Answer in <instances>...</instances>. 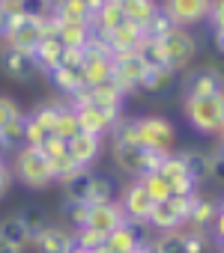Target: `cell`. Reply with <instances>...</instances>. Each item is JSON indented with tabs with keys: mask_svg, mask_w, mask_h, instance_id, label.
I'll use <instances>...</instances> for the list:
<instances>
[{
	"mask_svg": "<svg viewBox=\"0 0 224 253\" xmlns=\"http://www.w3.org/2000/svg\"><path fill=\"white\" fill-rule=\"evenodd\" d=\"M111 143H138L156 155H170L179 146V134L173 122L162 113H141V116H120L108 131Z\"/></svg>",
	"mask_w": 224,
	"mask_h": 253,
	"instance_id": "obj_1",
	"label": "cell"
},
{
	"mask_svg": "<svg viewBox=\"0 0 224 253\" xmlns=\"http://www.w3.org/2000/svg\"><path fill=\"white\" fill-rule=\"evenodd\" d=\"M9 170H12V179L30 191H45L51 185H57L54 179V170L45 158V152L39 146H18L12 149V161H9Z\"/></svg>",
	"mask_w": 224,
	"mask_h": 253,
	"instance_id": "obj_2",
	"label": "cell"
},
{
	"mask_svg": "<svg viewBox=\"0 0 224 253\" xmlns=\"http://www.w3.org/2000/svg\"><path fill=\"white\" fill-rule=\"evenodd\" d=\"M182 116L197 134L221 137V128H224V92L182 98Z\"/></svg>",
	"mask_w": 224,
	"mask_h": 253,
	"instance_id": "obj_3",
	"label": "cell"
},
{
	"mask_svg": "<svg viewBox=\"0 0 224 253\" xmlns=\"http://www.w3.org/2000/svg\"><path fill=\"white\" fill-rule=\"evenodd\" d=\"M159 42H162L165 63H168V69H170L173 75H179V72H185L188 66L197 63L200 42H197L194 30H188V27H176V30H170L168 36H162Z\"/></svg>",
	"mask_w": 224,
	"mask_h": 253,
	"instance_id": "obj_4",
	"label": "cell"
},
{
	"mask_svg": "<svg viewBox=\"0 0 224 253\" xmlns=\"http://www.w3.org/2000/svg\"><path fill=\"white\" fill-rule=\"evenodd\" d=\"M51 30H54V15H48V18H27V15H12V21H9V30H6V48H15V51H36V45L45 39V36H51Z\"/></svg>",
	"mask_w": 224,
	"mask_h": 253,
	"instance_id": "obj_5",
	"label": "cell"
},
{
	"mask_svg": "<svg viewBox=\"0 0 224 253\" xmlns=\"http://www.w3.org/2000/svg\"><path fill=\"white\" fill-rule=\"evenodd\" d=\"M182 98L191 95H218L224 92V75L215 63H194L182 72V78L176 81Z\"/></svg>",
	"mask_w": 224,
	"mask_h": 253,
	"instance_id": "obj_6",
	"label": "cell"
},
{
	"mask_svg": "<svg viewBox=\"0 0 224 253\" xmlns=\"http://www.w3.org/2000/svg\"><path fill=\"white\" fill-rule=\"evenodd\" d=\"M111 158H114V164L129 179H135V176L156 173L159 170V161L165 155H156V152H150V149H144L138 143H111Z\"/></svg>",
	"mask_w": 224,
	"mask_h": 253,
	"instance_id": "obj_7",
	"label": "cell"
},
{
	"mask_svg": "<svg viewBox=\"0 0 224 253\" xmlns=\"http://www.w3.org/2000/svg\"><path fill=\"white\" fill-rule=\"evenodd\" d=\"M48 84L54 92H60L66 101L84 86V72H81V48H63V60L57 69H51L48 75Z\"/></svg>",
	"mask_w": 224,
	"mask_h": 253,
	"instance_id": "obj_8",
	"label": "cell"
},
{
	"mask_svg": "<svg viewBox=\"0 0 224 253\" xmlns=\"http://www.w3.org/2000/svg\"><path fill=\"white\" fill-rule=\"evenodd\" d=\"M111 66H114V54L111 48L93 36L84 48H81V72H84V86H93V84H105L111 81Z\"/></svg>",
	"mask_w": 224,
	"mask_h": 253,
	"instance_id": "obj_9",
	"label": "cell"
},
{
	"mask_svg": "<svg viewBox=\"0 0 224 253\" xmlns=\"http://www.w3.org/2000/svg\"><path fill=\"white\" fill-rule=\"evenodd\" d=\"M69 104H93V107L105 110L108 116L120 119V116H123V107H126V95H123L114 84H111V81H105V84L81 86V89L69 98Z\"/></svg>",
	"mask_w": 224,
	"mask_h": 253,
	"instance_id": "obj_10",
	"label": "cell"
},
{
	"mask_svg": "<svg viewBox=\"0 0 224 253\" xmlns=\"http://www.w3.org/2000/svg\"><path fill=\"white\" fill-rule=\"evenodd\" d=\"M185 211H188V197H176L170 194L168 200H159L147 217V226L153 232H170V229H182L185 226Z\"/></svg>",
	"mask_w": 224,
	"mask_h": 253,
	"instance_id": "obj_11",
	"label": "cell"
},
{
	"mask_svg": "<svg viewBox=\"0 0 224 253\" xmlns=\"http://www.w3.org/2000/svg\"><path fill=\"white\" fill-rule=\"evenodd\" d=\"M141 78H144V63L138 60L135 51H129V54H114V66H111V84H114L126 98L141 92Z\"/></svg>",
	"mask_w": 224,
	"mask_h": 253,
	"instance_id": "obj_12",
	"label": "cell"
},
{
	"mask_svg": "<svg viewBox=\"0 0 224 253\" xmlns=\"http://www.w3.org/2000/svg\"><path fill=\"white\" fill-rule=\"evenodd\" d=\"M150 232H153V229H150L147 223L123 220L117 229H111V232L105 235L102 250H105V253H132L138 244H144V241H150V238H153Z\"/></svg>",
	"mask_w": 224,
	"mask_h": 253,
	"instance_id": "obj_13",
	"label": "cell"
},
{
	"mask_svg": "<svg viewBox=\"0 0 224 253\" xmlns=\"http://www.w3.org/2000/svg\"><path fill=\"white\" fill-rule=\"evenodd\" d=\"M117 206L123 209L126 220H138V223H147L150 211H153V197L144 191L141 179H129L120 191H117Z\"/></svg>",
	"mask_w": 224,
	"mask_h": 253,
	"instance_id": "obj_14",
	"label": "cell"
},
{
	"mask_svg": "<svg viewBox=\"0 0 224 253\" xmlns=\"http://www.w3.org/2000/svg\"><path fill=\"white\" fill-rule=\"evenodd\" d=\"M0 69L15 84H33L36 78H42L30 51H15V48H6V45H0Z\"/></svg>",
	"mask_w": 224,
	"mask_h": 253,
	"instance_id": "obj_15",
	"label": "cell"
},
{
	"mask_svg": "<svg viewBox=\"0 0 224 253\" xmlns=\"http://www.w3.org/2000/svg\"><path fill=\"white\" fill-rule=\"evenodd\" d=\"M224 217V209H221V200L218 197H203V191L191 194L188 197V211H185V226L188 229H206Z\"/></svg>",
	"mask_w": 224,
	"mask_h": 253,
	"instance_id": "obj_16",
	"label": "cell"
},
{
	"mask_svg": "<svg viewBox=\"0 0 224 253\" xmlns=\"http://www.w3.org/2000/svg\"><path fill=\"white\" fill-rule=\"evenodd\" d=\"M159 6L176 21V27H197L206 21L212 0H159Z\"/></svg>",
	"mask_w": 224,
	"mask_h": 253,
	"instance_id": "obj_17",
	"label": "cell"
},
{
	"mask_svg": "<svg viewBox=\"0 0 224 253\" xmlns=\"http://www.w3.org/2000/svg\"><path fill=\"white\" fill-rule=\"evenodd\" d=\"M159 176L168 182L170 194H176V197H191V194L200 191V188L194 185V179L185 173V167H182V161L176 158V152H170V155H165V158L159 161Z\"/></svg>",
	"mask_w": 224,
	"mask_h": 253,
	"instance_id": "obj_18",
	"label": "cell"
},
{
	"mask_svg": "<svg viewBox=\"0 0 224 253\" xmlns=\"http://www.w3.org/2000/svg\"><path fill=\"white\" fill-rule=\"evenodd\" d=\"M123 220H126L123 209L117 206V200H111V203L90 206V209H87V220H84V226H81V229H90V232H96V235H102V238H105L111 229H117Z\"/></svg>",
	"mask_w": 224,
	"mask_h": 253,
	"instance_id": "obj_19",
	"label": "cell"
},
{
	"mask_svg": "<svg viewBox=\"0 0 224 253\" xmlns=\"http://www.w3.org/2000/svg\"><path fill=\"white\" fill-rule=\"evenodd\" d=\"M30 247H33L36 253H72L75 235H72V229H66L63 223H54V220H51L39 235L30 238Z\"/></svg>",
	"mask_w": 224,
	"mask_h": 253,
	"instance_id": "obj_20",
	"label": "cell"
},
{
	"mask_svg": "<svg viewBox=\"0 0 224 253\" xmlns=\"http://www.w3.org/2000/svg\"><path fill=\"white\" fill-rule=\"evenodd\" d=\"M39 149L45 152V158H48V164H51V170H54V179H57V182H63V179H69V176H75V173L81 170V167L72 161V155H69V143H66L63 137L51 134Z\"/></svg>",
	"mask_w": 224,
	"mask_h": 253,
	"instance_id": "obj_21",
	"label": "cell"
},
{
	"mask_svg": "<svg viewBox=\"0 0 224 253\" xmlns=\"http://www.w3.org/2000/svg\"><path fill=\"white\" fill-rule=\"evenodd\" d=\"M144 36H147V33H144V27L126 18L123 24H117L111 33H105V36H102V42L111 48V54H129V51H135V48L141 45V39H144Z\"/></svg>",
	"mask_w": 224,
	"mask_h": 253,
	"instance_id": "obj_22",
	"label": "cell"
},
{
	"mask_svg": "<svg viewBox=\"0 0 224 253\" xmlns=\"http://www.w3.org/2000/svg\"><path fill=\"white\" fill-rule=\"evenodd\" d=\"M75 107V116H78V125H81V134H93V137H108L111 125H114L117 119L108 116L105 110L93 107V104H72Z\"/></svg>",
	"mask_w": 224,
	"mask_h": 253,
	"instance_id": "obj_23",
	"label": "cell"
},
{
	"mask_svg": "<svg viewBox=\"0 0 224 253\" xmlns=\"http://www.w3.org/2000/svg\"><path fill=\"white\" fill-rule=\"evenodd\" d=\"M51 36H57V42L63 48H84L93 39V24L90 21H63V18H54Z\"/></svg>",
	"mask_w": 224,
	"mask_h": 253,
	"instance_id": "obj_24",
	"label": "cell"
},
{
	"mask_svg": "<svg viewBox=\"0 0 224 253\" xmlns=\"http://www.w3.org/2000/svg\"><path fill=\"white\" fill-rule=\"evenodd\" d=\"M66 143H69L72 161H75L81 170H90V167L99 161L102 146H105V140H102V137H93V134H78V137H72V140H66Z\"/></svg>",
	"mask_w": 224,
	"mask_h": 253,
	"instance_id": "obj_25",
	"label": "cell"
},
{
	"mask_svg": "<svg viewBox=\"0 0 224 253\" xmlns=\"http://www.w3.org/2000/svg\"><path fill=\"white\" fill-rule=\"evenodd\" d=\"M176 158L182 161L185 173L194 179L197 188H203L209 179H212V167H209V152L203 149H176Z\"/></svg>",
	"mask_w": 224,
	"mask_h": 253,
	"instance_id": "obj_26",
	"label": "cell"
},
{
	"mask_svg": "<svg viewBox=\"0 0 224 253\" xmlns=\"http://www.w3.org/2000/svg\"><path fill=\"white\" fill-rule=\"evenodd\" d=\"M176 78L170 69H144V78H141V92H150V95H165L176 86Z\"/></svg>",
	"mask_w": 224,
	"mask_h": 253,
	"instance_id": "obj_27",
	"label": "cell"
},
{
	"mask_svg": "<svg viewBox=\"0 0 224 253\" xmlns=\"http://www.w3.org/2000/svg\"><path fill=\"white\" fill-rule=\"evenodd\" d=\"M33 60H36V66H39V72H42V75H48L51 69H57V66H60V60H63V45L57 42V36H45V39L36 45Z\"/></svg>",
	"mask_w": 224,
	"mask_h": 253,
	"instance_id": "obj_28",
	"label": "cell"
},
{
	"mask_svg": "<svg viewBox=\"0 0 224 253\" xmlns=\"http://www.w3.org/2000/svg\"><path fill=\"white\" fill-rule=\"evenodd\" d=\"M117 182L114 176H108V173H93V182H90V194H87V203L90 206H99V203H111V200H117Z\"/></svg>",
	"mask_w": 224,
	"mask_h": 253,
	"instance_id": "obj_29",
	"label": "cell"
},
{
	"mask_svg": "<svg viewBox=\"0 0 224 253\" xmlns=\"http://www.w3.org/2000/svg\"><path fill=\"white\" fill-rule=\"evenodd\" d=\"M0 238L9 241V244H15V247H21V250L30 247V235L21 226L18 214H3V217H0Z\"/></svg>",
	"mask_w": 224,
	"mask_h": 253,
	"instance_id": "obj_30",
	"label": "cell"
},
{
	"mask_svg": "<svg viewBox=\"0 0 224 253\" xmlns=\"http://www.w3.org/2000/svg\"><path fill=\"white\" fill-rule=\"evenodd\" d=\"M90 182H93V170H78L75 176L63 179V200H81L87 203V194H90ZM90 206V203H87Z\"/></svg>",
	"mask_w": 224,
	"mask_h": 253,
	"instance_id": "obj_31",
	"label": "cell"
},
{
	"mask_svg": "<svg viewBox=\"0 0 224 253\" xmlns=\"http://www.w3.org/2000/svg\"><path fill=\"white\" fill-rule=\"evenodd\" d=\"M18 214V220H21V226L27 229V235L33 238V235H39L48 223H51V217H48V211L42 209V206H36V203H30V206H24L21 211H15Z\"/></svg>",
	"mask_w": 224,
	"mask_h": 253,
	"instance_id": "obj_32",
	"label": "cell"
},
{
	"mask_svg": "<svg viewBox=\"0 0 224 253\" xmlns=\"http://www.w3.org/2000/svg\"><path fill=\"white\" fill-rule=\"evenodd\" d=\"M156 253H188L185 247V232L182 229H170V232H153L150 238Z\"/></svg>",
	"mask_w": 224,
	"mask_h": 253,
	"instance_id": "obj_33",
	"label": "cell"
},
{
	"mask_svg": "<svg viewBox=\"0 0 224 253\" xmlns=\"http://www.w3.org/2000/svg\"><path fill=\"white\" fill-rule=\"evenodd\" d=\"M87 203H81V200H63L60 203V223L66 226V229H72V232H78L81 226H84V220H87Z\"/></svg>",
	"mask_w": 224,
	"mask_h": 253,
	"instance_id": "obj_34",
	"label": "cell"
},
{
	"mask_svg": "<svg viewBox=\"0 0 224 253\" xmlns=\"http://www.w3.org/2000/svg\"><path fill=\"white\" fill-rule=\"evenodd\" d=\"M24 134H27V113L24 110L18 116H12L3 128H0V137H3V143H6L9 152L18 149V146H24Z\"/></svg>",
	"mask_w": 224,
	"mask_h": 253,
	"instance_id": "obj_35",
	"label": "cell"
},
{
	"mask_svg": "<svg viewBox=\"0 0 224 253\" xmlns=\"http://www.w3.org/2000/svg\"><path fill=\"white\" fill-rule=\"evenodd\" d=\"M212 33V45H215V54L224 51V0H212V6H209V15L203 21Z\"/></svg>",
	"mask_w": 224,
	"mask_h": 253,
	"instance_id": "obj_36",
	"label": "cell"
},
{
	"mask_svg": "<svg viewBox=\"0 0 224 253\" xmlns=\"http://www.w3.org/2000/svg\"><path fill=\"white\" fill-rule=\"evenodd\" d=\"M54 134L63 137V140H72L81 134V125H78V116H75V107L69 101L60 104V113H57V122H54Z\"/></svg>",
	"mask_w": 224,
	"mask_h": 253,
	"instance_id": "obj_37",
	"label": "cell"
},
{
	"mask_svg": "<svg viewBox=\"0 0 224 253\" xmlns=\"http://www.w3.org/2000/svg\"><path fill=\"white\" fill-rule=\"evenodd\" d=\"M120 9L126 12V18H129V21H135V24L147 27V21H150V18L156 15V9H159V0H126Z\"/></svg>",
	"mask_w": 224,
	"mask_h": 253,
	"instance_id": "obj_38",
	"label": "cell"
},
{
	"mask_svg": "<svg viewBox=\"0 0 224 253\" xmlns=\"http://www.w3.org/2000/svg\"><path fill=\"white\" fill-rule=\"evenodd\" d=\"M54 18H63V21H90V12H87L84 0H60V3L54 6Z\"/></svg>",
	"mask_w": 224,
	"mask_h": 253,
	"instance_id": "obj_39",
	"label": "cell"
},
{
	"mask_svg": "<svg viewBox=\"0 0 224 253\" xmlns=\"http://www.w3.org/2000/svg\"><path fill=\"white\" fill-rule=\"evenodd\" d=\"M170 30H176V21H173L162 6L156 9V15H153V18L147 21V27H144V33H147V36H153V39H162V36H168Z\"/></svg>",
	"mask_w": 224,
	"mask_h": 253,
	"instance_id": "obj_40",
	"label": "cell"
},
{
	"mask_svg": "<svg viewBox=\"0 0 224 253\" xmlns=\"http://www.w3.org/2000/svg\"><path fill=\"white\" fill-rule=\"evenodd\" d=\"M15 12L42 21V18L54 15V6H51V0H15Z\"/></svg>",
	"mask_w": 224,
	"mask_h": 253,
	"instance_id": "obj_41",
	"label": "cell"
},
{
	"mask_svg": "<svg viewBox=\"0 0 224 253\" xmlns=\"http://www.w3.org/2000/svg\"><path fill=\"white\" fill-rule=\"evenodd\" d=\"M135 179H141V185H144V191L153 197V203L170 197V188H168V182L159 176V170H156V173H147V176H135Z\"/></svg>",
	"mask_w": 224,
	"mask_h": 253,
	"instance_id": "obj_42",
	"label": "cell"
},
{
	"mask_svg": "<svg viewBox=\"0 0 224 253\" xmlns=\"http://www.w3.org/2000/svg\"><path fill=\"white\" fill-rule=\"evenodd\" d=\"M18 113H21V101L6 95V92H0V128H3L12 116H18Z\"/></svg>",
	"mask_w": 224,
	"mask_h": 253,
	"instance_id": "obj_43",
	"label": "cell"
},
{
	"mask_svg": "<svg viewBox=\"0 0 224 253\" xmlns=\"http://www.w3.org/2000/svg\"><path fill=\"white\" fill-rule=\"evenodd\" d=\"M75 235V244L78 247H84V250H99L102 247V235H96V232H90V229H78V232H72Z\"/></svg>",
	"mask_w": 224,
	"mask_h": 253,
	"instance_id": "obj_44",
	"label": "cell"
},
{
	"mask_svg": "<svg viewBox=\"0 0 224 253\" xmlns=\"http://www.w3.org/2000/svg\"><path fill=\"white\" fill-rule=\"evenodd\" d=\"M12 170H9V161L6 158H0V200H3L6 194H9V188H12Z\"/></svg>",
	"mask_w": 224,
	"mask_h": 253,
	"instance_id": "obj_45",
	"label": "cell"
},
{
	"mask_svg": "<svg viewBox=\"0 0 224 253\" xmlns=\"http://www.w3.org/2000/svg\"><path fill=\"white\" fill-rule=\"evenodd\" d=\"M9 21H12V15H9L6 9H0V45L6 42V30H9Z\"/></svg>",
	"mask_w": 224,
	"mask_h": 253,
	"instance_id": "obj_46",
	"label": "cell"
},
{
	"mask_svg": "<svg viewBox=\"0 0 224 253\" xmlns=\"http://www.w3.org/2000/svg\"><path fill=\"white\" fill-rule=\"evenodd\" d=\"M84 3H87V12H90V21H93V15L108 3V0H84Z\"/></svg>",
	"mask_w": 224,
	"mask_h": 253,
	"instance_id": "obj_47",
	"label": "cell"
},
{
	"mask_svg": "<svg viewBox=\"0 0 224 253\" xmlns=\"http://www.w3.org/2000/svg\"><path fill=\"white\" fill-rule=\"evenodd\" d=\"M0 253H24L21 247H15V244H9V241H3L0 238Z\"/></svg>",
	"mask_w": 224,
	"mask_h": 253,
	"instance_id": "obj_48",
	"label": "cell"
},
{
	"mask_svg": "<svg viewBox=\"0 0 224 253\" xmlns=\"http://www.w3.org/2000/svg\"><path fill=\"white\" fill-rule=\"evenodd\" d=\"M132 253H156V250H153V244H150V241H144V244H138Z\"/></svg>",
	"mask_w": 224,
	"mask_h": 253,
	"instance_id": "obj_49",
	"label": "cell"
},
{
	"mask_svg": "<svg viewBox=\"0 0 224 253\" xmlns=\"http://www.w3.org/2000/svg\"><path fill=\"white\" fill-rule=\"evenodd\" d=\"M9 155V149H6V143H3V137H0V158H6Z\"/></svg>",
	"mask_w": 224,
	"mask_h": 253,
	"instance_id": "obj_50",
	"label": "cell"
},
{
	"mask_svg": "<svg viewBox=\"0 0 224 253\" xmlns=\"http://www.w3.org/2000/svg\"><path fill=\"white\" fill-rule=\"evenodd\" d=\"M57 3H60V0H51V6H57Z\"/></svg>",
	"mask_w": 224,
	"mask_h": 253,
	"instance_id": "obj_51",
	"label": "cell"
},
{
	"mask_svg": "<svg viewBox=\"0 0 224 253\" xmlns=\"http://www.w3.org/2000/svg\"><path fill=\"white\" fill-rule=\"evenodd\" d=\"M0 6H3V0H0Z\"/></svg>",
	"mask_w": 224,
	"mask_h": 253,
	"instance_id": "obj_52",
	"label": "cell"
}]
</instances>
